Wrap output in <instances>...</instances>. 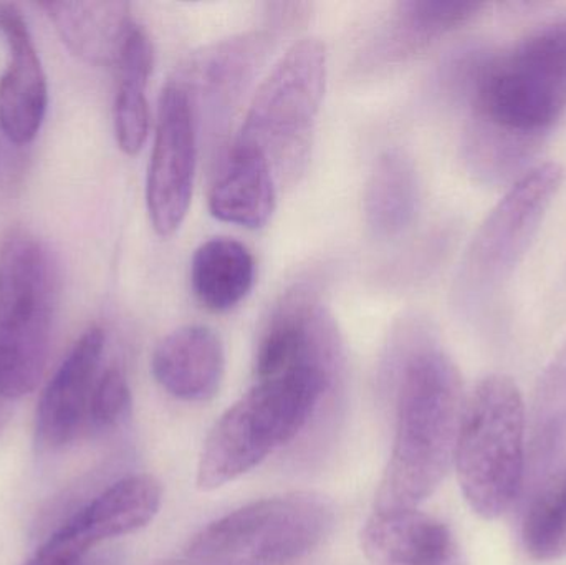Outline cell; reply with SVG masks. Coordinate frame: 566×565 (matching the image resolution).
Instances as JSON below:
<instances>
[{"label": "cell", "instance_id": "obj_1", "mask_svg": "<svg viewBox=\"0 0 566 565\" xmlns=\"http://www.w3.org/2000/svg\"><path fill=\"white\" fill-rule=\"evenodd\" d=\"M389 364L396 368L398 415L375 513L418 510L438 490L454 463L465 408L461 374L428 322L409 317L399 325Z\"/></svg>", "mask_w": 566, "mask_h": 565}, {"label": "cell", "instance_id": "obj_2", "mask_svg": "<svg viewBox=\"0 0 566 565\" xmlns=\"http://www.w3.org/2000/svg\"><path fill=\"white\" fill-rule=\"evenodd\" d=\"M462 161L482 185H504L528 171L566 112V76L517 43L489 52L464 100Z\"/></svg>", "mask_w": 566, "mask_h": 565}, {"label": "cell", "instance_id": "obj_3", "mask_svg": "<svg viewBox=\"0 0 566 565\" xmlns=\"http://www.w3.org/2000/svg\"><path fill=\"white\" fill-rule=\"evenodd\" d=\"M343 377L345 352L318 348L279 377L259 381L209 433L199 458V490H219L292 443L338 395Z\"/></svg>", "mask_w": 566, "mask_h": 565}, {"label": "cell", "instance_id": "obj_4", "mask_svg": "<svg viewBox=\"0 0 566 565\" xmlns=\"http://www.w3.org/2000/svg\"><path fill=\"white\" fill-rule=\"evenodd\" d=\"M60 271L49 245L23 228L0 245V397L17 400L39 384L49 360Z\"/></svg>", "mask_w": 566, "mask_h": 565}, {"label": "cell", "instance_id": "obj_5", "mask_svg": "<svg viewBox=\"0 0 566 565\" xmlns=\"http://www.w3.org/2000/svg\"><path fill=\"white\" fill-rule=\"evenodd\" d=\"M524 398L504 375H489L462 415L454 463L469 506L484 520L502 516L525 486Z\"/></svg>", "mask_w": 566, "mask_h": 565}, {"label": "cell", "instance_id": "obj_6", "mask_svg": "<svg viewBox=\"0 0 566 565\" xmlns=\"http://www.w3.org/2000/svg\"><path fill=\"white\" fill-rule=\"evenodd\" d=\"M326 76L325 43L306 36L283 53L252 98L235 142L264 155L279 186L298 181L308 165Z\"/></svg>", "mask_w": 566, "mask_h": 565}, {"label": "cell", "instance_id": "obj_7", "mask_svg": "<svg viewBox=\"0 0 566 565\" xmlns=\"http://www.w3.org/2000/svg\"><path fill=\"white\" fill-rule=\"evenodd\" d=\"M335 508L315 493L268 498L226 514L186 547L182 565H285L315 551Z\"/></svg>", "mask_w": 566, "mask_h": 565}, {"label": "cell", "instance_id": "obj_8", "mask_svg": "<svg viewBox=\"0 0 566 565\" xmlns=\"http://www.w3.org/2000/svg\"><path fill=\"white\" fill-rule=\"evenodd\" d=\"M564 178V168L557 163L535 166L489 212L455 278L459 311L481 312L504 289L531 249Z\"/></svg>", "mask_w": 566, "mask_h": 565}, {"label": "cell", "instance_id": "obj_9", "mask_svg": "<svg viewBox=\"0 0 566 565\" xmlns=\"http://www.w3.org/2000/svg\"><path fill=\"white\" fill-rule=\"evenodd\" d=\"M198 163V122L191 98L179 80L161 92L155 145L146 181L153 228L163 238L175 234L191 206Z\"/></svg>", "mask_w": 566, "mask_h": 565}, {"label": "cell", "instance_id": "obj_10", "mask_svg": "<svg viewBox=\"0 0 566 565\" xmlns=\"http://www.w3.org/2000/svg\"><path fill=\"white\" fill-rule=\"evenodd\" d=\"M103 348L102 328H88L46 385L36 408L35 438L40 451L62 450L78 437L83 425L88 423L90 401L98 380Z\"/></svg>", "mask_w": 566, "mask_h": 565}, {"label": "cell", "instance_id": "obj_11", "mask_svg": "<svg viewBox=\"0 0 566 565\" xmlns=\"http://www.w3.org/2000/svg\"><path fill=\"white\" fill-rule=\"evenodd\" d=\"M0 30L9 46V63L0 79V128L15 145H29L39 135L49 106L46 76L19 7L0 3Z\"/></svg>", "mask_w": 566, "mask_h": 565}, {"label": "cell", "instance_id": "obj_12", "mask_svg": "<svg viewBox=\"0 0 566 565\" xmlns=\"http://www.w3.org/2000/svg\"><path fill=\"white\" fill-rule=\"evenodd\" d=\"M161 501V483L151 474L123 478L66 521L50 541L83 559L99 543L148 526L159 513Z\"/></svg>", "mask_w": 566, "mask_h": 565}, {"label": "cell", "instance_id": "obj_13", "mask_svg": "<svg viewBox=\"0 0 566 565\" xmlns=\"http://www.w3.org/2000/svg\"><path fill=\"white\" fill-rule=\"evenodd\" d=\"M361 544L371 565H469L448 524L418 510L373 514Z\"/></svg>", "mask_w": 566, "mask_h": 565}, {"label": "cell", "instance_id": "obj_14", "mask_svg": "<svg viewBox=\"0 0 566 565\" xmlns=\"http://www.w3.org/2000/svg\"><path fill=\"white\" fill-rule=\"evenodd\" d=\"M268 50V33L259 32L226 40L201 53L189 69L188 79H178L191 98L195 113L205 112L211 125L224 122L242 92L251 85Z\"/></svg>", "mask_w": 566, "mask_h": 565}, {"label": "cell", "instance_id": "obj_15", "mask_svg": "<svg viewBox=\"0 0 566 565\" xmlns=\"http://www.w3.org/2000/svg\"><path fill=\"white\" fill-rule=\"evenodd\" d=\"M151 372L155 380L178 400H212L224 380V345L206 325L176 328L153 352Z\"/></svg>", "mask_w": 566, "mask_h": 565}, {"label": "cell", "instance_id": "obj_16", "mask_svg": "<svg viewBox=\"0 0 566 565\" xmlns=\"http://www.w3.org/2000/svg\"><path fill=\"white\" fill-rule=\"evenodd\" d=\"M279 182L261 151L235 142L209 192V211L219 221L261 229L277 206Z\"/></svg>", "mask_w": 566, "mask_h": 565}, {"label": "cell", "instance_id": "obj_17", "mask_svg": "<svg viewBox=\"0 0 566 565\" xmlns=\"http://www.w3.org/2000/svg\"><path fill=\"white\" fill-rule=\"evenodd\" d=\"M39 7L66 46L93 65H118L136 25L126 2H42Z\"/></svg>", "mask_w": 566, "mask_h": 565}, {"label": "cell", "instance_id": "obj_18", "mask_svg": "<svg viewBox=\"0 0 566 565\" xmlns=\"http://www.w3.org/2000/svg\"><path fill=\"white\" fill-rule=\"evenodd\" d=\"M419 208V178L411 156L389 148L378 156L366 182L363 211L375 238L389 241L408 231Z\"/></svg>", "mask_w": 566, "mask_h": 565}, {"label": "cell", "instance_id": "obj_19", "mask_svg": "<svg viewBox=\"0 0 566 565\" xmlns=\"http://www.w3.org/2000/svg\"><path fill=\"white\" fill-rule=\"evenodd\" d=\"M488 3L469 0H408L395 7L382 30L386 59H406L438 42L454 30L474 22Z\"/></svg>", "mask_w": 566, "mask_h": 565}, {"label": "cell", "instance_id": "obj_20", "mask_svg": "<svg viewBox=\"0 0 566 565\" xmlns=\"http://www.w3.org/2000/svg\"><path fill=\"white\" fill-rule=\"evenodd\" d=\"M255 259L248 245L232 238H212L199 245L191 264V284L209 311H232L251 294Z\"/></svg>", "mask_w": 566, "mask_h": 565}, {"label": "cell", "instance_id": "obj_21", "mask_svg": "<svg viewBox=\"0 0 566 565\" xmlns=\"http://www.w3.org/2000/svg\"><path fill=\"white\" fill-rule=\"evenodd\" d=\"M153 62L155 53L148 33L143 27H133L116 65L118 88L113 108L116 142L128 156L138 155L148 139V83Z\"/></svg>", "mask_w": 566, "mask_h": 565}, {"label": "cell", "instance_id": "obj_22", "mask_svg": "<svg viewBox=\"0 0 566 565\" xmlns=\"http://www.w3.org/2000/svg\"><path fill=\"white\" fill-rule=\"evenodd\" d=\"M522 543L537 561L566 556V457L528 477Z\"/></svg>", "mask_w": 566, "mask_h": 565}, {"label": "cell", "instance_id": "obj_23", "mask_svg": "<svg viewBox=\"0 0 566 565\" xmlns=\"http://www.w3.org/2000/svg\"><path fill=\"white\" fill-rule=\"evenodd\" d=\"M531 431L528 474L566 457V344L538 381Z\"/></svg>", "mask_w": 566, "mask_h": 565}, {"label": "cell", "instance_id": "obj_24", "mask_svg": "<svg viewBox=\"0 0 566 565\" xmlns=\"http://www.w3.org/2000/svg\"><path fill=\"white\" fill-rule=\"evenodd\" d=\"M132 411L128 378L119 367H109L99 375L90 401L88 423L96 430H109L122 423Z\"/></svg>", "mask_w": 566, "mask_h": 565}, {"label": "cell", "instance_id": "obj_25", "mask_svg": "<svg viewBox=\"0 0 566 565\" xmlns=\"http://www.w3.org/2000/svg\"><path fill=\"white\" fill-rule=\"evenodd\" d=\"M522 42L566 76V17L535 30Z\"/></svg>", "mask_w": 566, "mask_h": 565}, {"label": "cell", "instance_id": "obj_26", "mask_svg": "<svg viewBox=\"0 0 566 565\" xmlns=\"http://www.w3.org/2000/svg\"><path fill=\"white\" fill-rule=\"evenodd\" d=\"M25 565H83V561L66 556L46 541Z\"/></svg>", "mask_w": 566, "mask_h": 565}, {"label": "cell", "instance_id": "obj_27", "mask_svg": "<svg viewBox=\"0 0 566 565\" xmlns=\"http://www.w3.org/2000/svg\"><path fill=\"white\" fill-rule=\"evenodd\" d=\"M3 400H6V398L0 397V427H2L3 420H6L7 417L6 407H3Z\"/></svg>", "mask_w": 566, "mask_h": 565}, {"label": "cell", "instance_id": "obj_28", "mask_svg": "<svg viewBox=\"0 0 566 565\" xmlns=\"http://www.w3.org/2000/svg\"><path fill=\"white\" fill-rule=\"evenodd\" d=\"M159 565H182V564L181 563H178V564L168 563V564H159Z\"/></svg>", "mask_w": 566, "mask_h": 565}]
</instances>
